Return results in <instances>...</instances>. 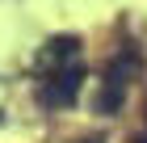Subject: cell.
Listing matches in <instances>:
<instances>
[{
	"instance_id": "cell-4",
	"label": "cell",
	"mask_w": 147,
	"mask_h": 143,
	"mask_svg": "<svg viewBox=\"0 0 147 143\" xmlns=\"http://www.w3.org/2000/svg\"><path fill=\"white\" fill-rule=\"evenodd\" d=\"M0 105H4V84H0Z\"/></svg>"
},
{
	"instance_id": "cell-5",
	"label": "cell",
	"mask_w": 147,
	"mask_h": 143,
	"mask_svg": "<svg viewBox=\"0 0 147 143\" xmlns=\"http://www.w3.org/2000/svg\"><path fill=\"white\" fill-rule=\"evenodd\" d=\"M84 143H97V139H84Z\"/></svg>"
},
{
	"instance_id": "cell-2",
	"label": "cell",
	"mask_w": 147,
	"mask_h": 143,
	"mask_svg": "<svg viewBox=\"0 0 147 143\" xmlns=\"http://www.w3.org/2000/svg\"><path fill=\"white\" fill-rule=\"evenodd\" d=\"M80 88H84V63H71V67H63V72L42 80V105L67 110V105H76Z\"/></svg>"
},
{
	"instance_id": "cell-3",
	"label": "cell",
	"mask_w": 147,
	"mask_h": 143,
	"mask_svg": "<svg viewBox=\"0 0 147 143\" xmlns=\"http://www.w3.org/2000/svg\"><path fill=\"white\" fill-rule=\"evenodd\" d=\"M80 63V38L76 34H59V38H46L42 51H38V72L46 76H55V72H63V67Z\"/></svg>"
},
{
	"instance_id": "cell-1",
	"label": "cell",
	"mask_w": 147,
	"mask_h": 143,
	"mask_svg": "<svg viewBox=\"0 0 147 143\" xmlns=\"http://www.w3.org/2000/svg\"><path fill=\"white\" fill-rule=\"evenodd\" d=\"M135 76H139V55L135 51H126V55L113 59L105 67L101 93H97V114H118V105H122V97H126V88H130Z\"/></svg>"
}]
</instances>
